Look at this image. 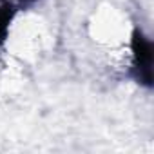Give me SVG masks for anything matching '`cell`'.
Returning <instances> with one entry per match:
<instances>
[{"mask_svg": "<svg viewBox=\"0 0 154 154\" xmlns=\"http://www.w3.org/2000/svg\"><path fill=\"white\" fill-rule=\"evenodd\" d=\"M131 49H132V74L136 82L145 87H150L152 85V44L140 29L132 33Z\"/></svg>", "mask_w": 154, "mask_h": 154, "instance_id": "obj_1", "label": "cell"}, {"mask_svg": "<svg viewBox=\"0 0 154 154\" xmlns=\"http://www.w3.org/2000/svg\"><path fill=\"white\" fill-rule=\"evenodd\" d=\"M17 11H18V6L15 2H11V0H2L0 2V45L8 38L9 26H11Z\"/></svg>", "mask_w": 154, "mask_h": 154, "instance_id": "obj_2", "label": "cell"}, {"mask_svg": "<svg viewBox=\"0 0 154 154\" xmlns=\"http://www.w3.org/2000/svg\"><path fill=\"white\" fill-rule=\"evenodd\" d=\"M36 0H20V6L18 8H26V6H31V4H35Z\"/></svg>", "mask_w": 154, "mask_h": 154, "instance_id": "obj_3", "label": "cell"}]
</instances>
